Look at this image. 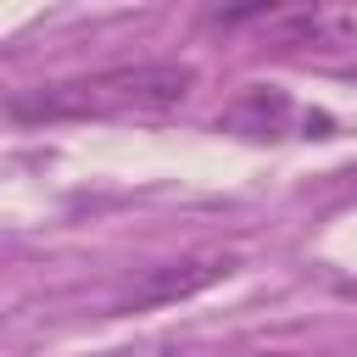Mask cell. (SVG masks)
Masks as SVG:
<instances>
[{"label": "cell", "mask_w": 357, "mask_h": 357, "mask_svg": "<svg viewBox=\"0 0 357 357\" xmlns=\"http://www.w3.org/2000/svg\"><path fill=\"white\" fill-rule=\"evenodd\" d=\"M195 95V67L190 61H128V67H100L84 78L39 84L11 100L17 117L28 123H89V117H167Z\"/></svg>", "instance_id": "cell-1"}, {"label": "cell", "mask_w": 357, "mask_h": 357, "mask_svg": "<svg viewBox=\"0 0 357 357\" xmlns=\"http://www.w3.org/2000/svg\"><path fill=\"white\" fill-rule=\"evenodd\" d=\"M229 268H234V257H229V251H190V257H178V262L145 268V279L117 301V312H145V307L190 301V296H201L206 284H218Z\"/></svg>", "instance_id": "cell-2"}, {"label": "cell", "mask_w": 357, "mask_h": 357, "mask_svg": "<svg viewBox=\"0 0 357 357\" xmlns=\"http://www.w3.org/2000/svg\"><path fill=\"white\" fill-rule=\"evenodd\" d=\"M234 17H257V22H273L290 45H351L357 39V11L351 6H312V11H223V22Z\"/></svg>", "instance_id": "cell-3"}, {"label": "cell", "mask_w": 357, "mask_h": 357, "mask_svg": "<svg viewBox=\"0 0 357 357\" xmlns=\"http://www.w3.org/2000/svg\"><path fill=\"white\" fill-rule=\"evenodd\" d=\"M290 117V100H284V89H245V100L234 106V123L240 128H251L257 139L262 134H279V123Z\"/></svg>", "instance_id": "cell-4"}, {"label": "cell", "mask_w": 357, "mask_h": 357, "mask_svg": "<svg viewBox=\"0 0 357 357\" xmlns=\"http://www.w3.org/2000/svg\"><path fill=\"white\" fill-rule=\"evenodd\" d=\"M257 357H296V351H257Z\"/></svg>", "instance_id": "cell-5"}]
</instances>
